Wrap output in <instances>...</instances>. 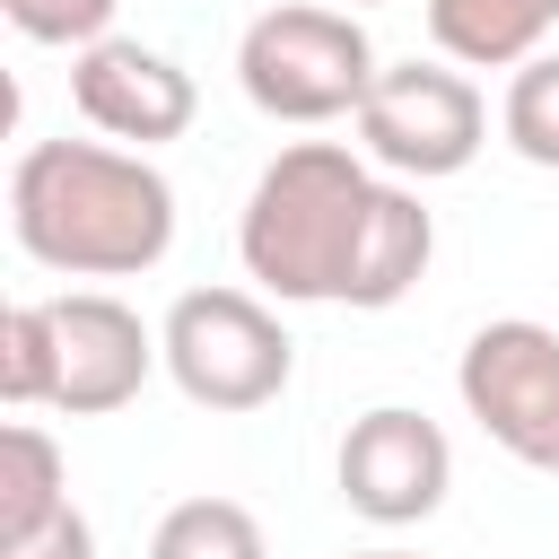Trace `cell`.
Listing matches in <instances>:
<instances>
[{"mask_svg":"<svg viewBox=\"0 0 559 559\" xmlns=\"http://www.w3.org/2000/svg\"><path fill=\"white\" fill-rule=\"evenodd\" d=\"M9 236L61 280H140L175 245V183L122 140H26L9 166Z\"/></svg>","mask_w":559,"mask_h":559,"instance_id":"cell-1","label":"cell"},{"mask_svg":"<svg viewBox=\"0 0 559 559\" xmlns=\"http://www.w3.org/2000/svg\"><path fill=\"white\" fill-rule=\"evenodd\" d=\"M384 175L367 166V148L341 140H288L236 218V262L262 297L280 306H349L358 288V253L376 227Z\"/></svg>","mask_w":559,"mask_h":559,"instance_id":"cell-2","label":"cell"},{"mask_svg":"<svg viewBox=\"0 0 559 559\" xmlns=\"http://www.w3.org/2000/svg\"><path fill=\"white\" fill-rule=\"evenodd\" d=\"M376 70H384V61H376L358 9H332V0L262 9V17L245 26V44H236V87H245V105L271 114V122H297V131L358 114L367 87H376Z\"/></svg>","mask_w":559,"mask_h":559,"instance_id":"cell-3","label":"cell"},{"mask_svg":"<svg viewBox=\"0 0 559 559\" xmlns=\"http://www.w3.org/2000/svg\"><path fill=\"white\" fill-rule=\"evenodd\" d=\"M157 349L175 393L201 411H262L288 393V367H297V341L253 288H183L157 323Z\"/></svg>","mask_w":559,"mask_h":559,"instance_id":"cell-4","label":"cell"},{"mask_svg":"<svg viewBox=\"0 0 559 559\" xmlns=\"http://www.w3.org/2000/svg\"><path fill=\"white\" fill-rule=\"evenodd\" d=\"M349 122H358L367 166H384L402 183H445L489 140V105L454 61H384Z\"/></svg>","mask_w":559,"mask_h":559,"instance_id":"cell-5","label":"cell"},{"mask_svg":"<svg viewBox=\"0 0 559 559\" xmlns=\"http://www.w3.org/2000/svg\"><path fill=\"white\" fill-rule=\"evenodd\" d=\"M454 393L498 454H515L524 472H559V332L550 323L533 314L480 323L454 358Z\"/></svg>","mask_w":559,"mask_h":559,"instance_id":"cell-6","label":"cell"},{"mask_svg":"<svg viewBox=\"0 0 559 559\" xmlns=\"http://www.w3.org/2000/svg\"><path fill=\"white\" fill-rule=\"evenodd\" d=\"M332 480H341V507H349V515L402 533V524H428V515L445 507V489H454V445H445V428H437L428 411L376 402V411L349 419V437H341V454H332Z\"/></svg>","mask_w":559,"mask_h":559,"instance_id":"cell-7","label":"cell"},{"mask_svg":"<svg viewBox=\"0 0 559 559\" xmlns=\"http://www.w3.org/2000/svg\"><path fill=\"white\" fill-rule=\"evenodd\" d=\"M70 105L87 131L122 140V148H157V140H183L192 131V70L166 61L157 44L140 35H96L70 52Z\"/></svg>","mask_w":559,"mask_h":559,"instance_id":"cell-8","label":"cell"},{"mask_svg":"<svg viewBox=\"0 0 559 559\" xmlns=\"http://www.w3.org/2000/svg\"><path fill=\"white\" fill-rule=\"evenodd\" d=\"M52 341H61L52 411H70V419H105V411H122V402L148 384V367H166L157 332H148L122 297H105V288L52 297Z\"/></svg>","mask_w":559,"mask_h":559,"instance_id":"cell-9","label":"cell"},{"mask_svg":"<svg viewBox=\"0 0 559 559\" xmlns=\"http://www.w3.org/2000/svg\"><path fill=\"white\" fill-rule=\"evenodd\" d=\"M559 26V0H428V44L454 70H524Z\"/></svg>","mask_w":559,"mask_h":559,"instance_id":"cell-10","label":"cell"},{"mask_svg":"<svg viewBox=\"0 0 559 559\" xmlns=\"http://www.w3.org/2000/svg\"><path fill=\"white\" fill-rule=\"evenodd\" d=\"M428 253H437V218L419 210L411 183H384L376 227H367V253H358V288H349V306H358V314L402 306V297L428 280Z\"/></svg>","mask_w":559,"mask_h":559,"instance_id":"cell-11","label":"cell"},{"mask_svg":"<svg viewBox=\"0 0 559 559\" xmlns=\"http://www.w3.org/2000/svg\"><path fill=\"white\" fill-rule=\"evenodd\" d=\"M61 507H70V463H61V445H52L35 419H9V428H0V542L52 524Z\"/></svg>","mask_w":559,"mask_h":559,"instance_id":"cell-12","label":"cell"},{"mask_svg":"<svg viewBox=\"0 0 559 559\" xmlns=\"http://www.w3.org/2000/svg\"><path fill=\"white\" fill-rule=\"evenodd\" d=\"M148 559H271V542H262L253 507H236V498H183V507L157 515Z\"/></svg>","mask_w":559,"mask_h":559,"instance_id":"cell-13","label":"cell"},{"mask_svg":"<svg viewBox=\"0 0 559 559\" xmlns=\"http://www.w3.org/2000/svg\"><path fill=\"white\" fill-rule=\"evenodd\" d=\"M52 376H61L52 297L44 306H9L0 314V402L9 411H52Z\"/></svg>","mask_w":559,"mask_h":559,"instance_id":"cell-14","label":"cell"},{"mask_svg":"<svg viewBox=\"0 0 559 559\" xmlns=\"http://www.w3.org/2000/svg\"><path fill=\"white\" fill-rule=\"evenodd\" d=\"M498 131H507V148H515L524 166H550V175H559V52H533V61L507 79Z\"/></svg>","mask_w":559,"mask_h":559,"instance_id":"cell-15","label":"cell"},{"mask_svg":"<svg viewBox=\"0 0 559 559\" xmlns=\"http://www.w3.org/2000/svg\"><path fill=\"white\" fill-rule=\"evenodd\" d=\"M114 9L122 0H0V17L26 35V44H96V35H114Z\"/></svg>","mask_w":559,"mask_h":559,"instance_id":"cell-16","label":"cell"},{"mask_svg":"<svg viewBox=\"0 0 559 559\" xmlns=\"http://www.w3.org/2000/svg\"><path fill=\"white\" fill-rule=\"evenodd\" d=\"M0 559H96V524H87L79 507H61L52 524H35V533L0 542Z\"/></svg>","mask_w":559,"mask_h":559,"instance_id":"cell-17","label":"cell"},{"mask_svg":"<svg viewBox=\"0 0 559 559\" xmlns=\"http://www.w3.org/2000/svg\"><path fill=\"white\" fill-rule=\"evenodd\" d=\"M349 559H419V550H349Z\"/></svg>","mask_w":559,"mask_h":559,"instance_id":"cell-18","label":"cell"},{"mask_svg":"<svg viewBox=\"0 0 559 559\" xmlns=\"http://www.w3.org/2000/svg\"><path fill=\"white\" fill-rule=\"evenodd\" d=\"M332 9H376V0H332Z\"/></svg>","mask_w":559,"mask_h":559,"instance_id":"cell-19","label":"cell"}]
</instances>
